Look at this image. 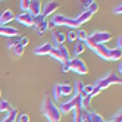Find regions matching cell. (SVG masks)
Returning <instances> with one entry per match:
<instances>
[{
    "mask_svg": "<svg viewBox=\"0 0 122 122\" xmlns=\"http://www.w3.org/2000/svg\"><path fill=\"white\" fill-rule=\"evenodd\" d=\"M90 47L97 56H100L104 60H119L122 56V51L118 49H109L106 44H85Z\"/></svg>",
    "mask_w": 122,
    "mask_h": 122,
    "instance_id": "cell-1",
    "label": "cell"
},
{
    "mask_svg": "<svg viewBox=\"0 0 122 122\" xmlns=\"http://www.w3.org/2000/svg\"><path fill=\"white\" fill-rule=\"evenodd\" d=\"M41 112H43V115L46 116V119L49 122H60V116H62V113H60L57 104L53 102V99L44 97L43 104H41Z\"/></svg>",
    "mask_w": 122,
    "mask_h": 122,
    "instance_id": "cell-2",
    "label": "cell"
},
{
    "mask_svg": "<svg viewBox=\"0 0 122 122\" xmlns=\"http://www.w3.org/2000/svg\"><path fill=\"white\" fill-rule=\"evenodd\" d=\"M112 38V34L109 31H94L85 40V44H106Z\"/></svg>",
    "mask_w": 122,
    "mask_h": 122,
    "instance_id": "cell-3",
    "label": "cell"
},
{
    "mask_svg": "<svg viewBox=\"0 0 122 122\" xmlns=\"http://www.w3.org/2000/svg\"><path fill=\"white\" fill-rule=\"evenodd\" d=\"M51 57H55L56 60H59L60 63H68L69 60H71V53H69V50L66 46H53L51 51L49 53Z\"/></svg>",
    "mask_w": 122,
    "mask_h": 122,
    "instance_id": "cell-4",
    "label": "cell"
},
{
    "mask_svg": "<svg viewBox=\"0 0 122 122\" xmlns=\"http://www.w3.org/2000/svg\"><path fill=\"white\" fill-rule=\"evenodd\" d=\"M82 97H84V96H74V97L69 99L68 102L60 103V106H57L60 113H69V112H72L76 107L82 109Z\"/></svg>",
    "mask_w": 122,
    "mask_h": 122,
    "instance_id": "cell-5",
    "label": "cell"
},
{
    "mask_svg": "<svg viewBox=\"0 0 122 122\" xmlns=\"http://www.w3.org/2000/svg\"><path fill=\"white\" fill-rule=\"evenodd\" d=\"M68 69L75 72V74H80V75L88 74V66H87V63L80 57H71V60L68 62Z\"/></svg>",
    "mask_w": 122,
    "mask_h": 122,
    "instance_id": "cell-6",
    "label": "cell"
},
{
    "mask_svg": "<svg viewBox=\"0 0 122 122\" xmlns=\"http://www.w3.org/2000/svg\"><path fill=\"white\" fill-rule=\"evenodd\" d=\"M121 76H118L116 74H112V72H109L106 76H103V78H100L99 81H96V84H94V87H97V88L102 91V90H104V88H107V87H110L112 84H121Z\"/></svg>",
    "mask_w": 122,
    "mask_h": 122,
    "instance_id": "cell-7",
    "label": "cell"
},
{
    "mask_svg": "<svg viewBox=\"0 0 122 122\" xmlns=\"http://www.w3.org/2000/svg\"><path fill=\"white\" fill-rule=\"evenodd\" d=\"M74 93L72 85L69 84H56L53 87V102H60L62 97H68Z\"/></svg>",
    "mask_w": 122,
    "mask_h": 122,
    "instance_id": "cell-8",
    "label": "cell"
},
{
    "mask_svg": "<svg viewBox=\"0 0 122 122\" xmlns=\"http://www.w3.org/2000/svg\"><path fill=\"white\" fill-rule=\"evenodd\" d=\"M51 24L55 27H69V28H78V24L75 21V18H69L66 15H53Z\"/></svg>",
    "mask_w": 122,
    "mask_h": 122,
    "instance_id": "cell-9",
    "label": "cell"
},
{
    "mask_svg": "<svg viewBox=\"0 0 122 122\" xmlns=\"http://www.w3.org/2000/svg\"><path fill=\"white\" fill-rule=\"evenodd\" d=\"M47 24H49L47 18H44V16L40 13V15H37V16H34L32 28H34V31H36L38 36H43V34L47 31Z\"/></svg>",
    "mask_w": 122,
    "mask_h": 122,
    "instance_id": "cell-10",
    "label": "cell"
},
{
    "mask_svg": "<svg viewBox=\"0 0 122 122\" xmlns=\"http://www.w3.org/2000/svg\"><path fill=\"white\" fill-rule=\"evenodd\" d=\"M15 19L18 21L19 24L25 25V27H32V24H34V16H32V15H30L28 12H22L21 15L15 16Z\"/></svg>",
    "mask_w": 122,
    "mask_h": 122,
    "instance_id": "cell-11",
    "label": "cell"
},
{
    "mask_svg": "<svg viewBox=\"0 0 122 122\" xmlns=\"http://www.w3.org/2000/svg\"><path fill=\"white\" fill-rule=\"evenodd\" d=\"M66 37H65V34L62 31H59V30H53L51 31V44L53 46H63V43H65Z\"/></svg>",
    "mask_w": 122,
    "mask_h": 122,
    "instance_id": "cell-12",
    "label": "cell"
},
{
    "mask_svg": "<svg viewBox=\"0 0 122 122\" xmlns=\"http://www.w3.org/2000/svg\"><path fill=\"white\" fill-rule=\"evenodd\" d=\"M57 9H59V3L57 2H49L44 7H41V15L44 16V18H47L49 15H53Z\"/></svg>",
    "mask_w": 122,
    "mask_h": 122,
    "instance_id": "cell-13",
    "label": "cell"
},
{
    "mask_svg": "<svg viewBox=\"0 0 122 122\" xmlns=\"http://www.w3.org/2000/svg\"><path fill=\"white\" fill-rule=\"evenodd\" d=\"M0 36L10 38V37H15V36H19V31L16 30V28H13V27H7V25H0Z\"/></svg>",
    "mask_w": 122,
    "mask_h": 122,
    "instance_id": "cell-14",
    "label": "cell"
},
{
    "mask_svg": "<svg viewBox=\"0 0 122 122\" xmlns=\"http://www.w3.org/2000/svg\"><path fill=\"white\" fill-rule=\"evenodd\" d=\"M51 49H53V44H51V43H43V44H40L38 47L34 49V53L37 56H44V55L50 53Z\"/></svg>",
    "mask_w": 122,
    "mask_h": 122,
    "instance_id": "cell-15",
    "label": "cell"
},
{
    "mask_svg": "<svg viewBox=\"0 0 122 122\" xmlns=\"http://www.w3.org/2000/svg\"><path fill=\"white\" fill-rule=\"evenodd\" d=\"M28 13L32 15V16L40 15V13H41V2H38V0H30Z\"/></svg>",
    "mask_w": 122,
    "mask_h": 122,
    "instance_id": "cell-16",
    "label": "cell"
},
{
    "mask_svg": "<svg viewBox=\"0 0 122 122\" xmlns=\"http://www.w3.org/2000/svg\"><path fill=\"white\" fill-rule=\"evenodd\" d=\"M91 18H93V13H91L90 10H82L80 15H76V16H75V21H76V24H78V27H81L82 24L88 22Z\"/></svg>",
    "mask_w": 122,
    "mask_h": 122,
    "instance_id": "cell-17",
    "label": "cell"
},
{
    "mask_svg": "<svg viewBox=\"0 0 122 122\" xmlns=\"http://www.w3.org/2000/svg\"><path fill=\"white\" fill-rule=\"evenodd\" d=\"M13 19H15V13L10 9H6V10H3L0 13V25H7Z\"/></svg>",
    "mask_w": 122,
    "mask_h": 122,
    "instance_id": "cell-18",
    "label": "cell"
},
{
    "mask_svg": "<svg viewBox=\"0 0 122 122\" xmlns=\"http://www.w3.org/2000/svg\"><path fill=\"white\" fill-rule=\"evenodd\" d=\"M85 115L87 112L81 107H76L72 110V122H84L85 121Z\"/></svg>",
    "mask_w": 122,
    "mask_h": 122,
    "instance_id": "cell-19",
    "label": "cell"
},
{
    "mask_svg": "<svg viewBox=\"0 0 122 122\" xmlns=\"http://www.w3.org/2000/svg\"><path fill=\"white\" fill-rule=\"evenodd\" d=\"M84 122H104V118L100 115V113H96V112L90 110V112H87Z\"/></svg>",
    "mask_w": 122,
    "mask_h": 122,
    "instance_id": "cell-20",
    "label": "cell"
},
{
    "mask_svg": "<svg viewBox=\"0 0 122 122\" xmlns=\"http://www.w3.org/2000/svg\"><path fill=\"white\" fill-rule=\"evenodd\" d=\"M85 49H87L85 43H82V41H75V46H74V50H72V56H74V57L80 56L81 53H84V51H85ZM72 56H71V57H72Z\"/></svg>",
    "mask_w": 122,
    "mask_h": 122,
    "instance_id": "cell-21",
    "label": "cell"
},
{
    "mask_svg": "<svg viewBox=\"0 0 122 122\" xmlns=\"http://www.w3.org/2000/svg\"><path fill=\"white\" fill-rule=\"evenodd\" d=\"M13 109H15V107H13L7 100L0 99V113H9V112H12Z\"/></svg>",
    "mask_w": 122,
    "mask_h": 122,
    "instance_id": "cell-22",
    "label": "cell"
},
{
    "mask_svg": "<svg viewBox=\"0 0 122 122\" xmlns=\"http://www.w3.org/2000/svg\"><path fill=\"white\" fill-rule=\"evenodd\" d=\"M84 82L82 81H76L74 85H72V90H74V96H84L82 91H84Z\"/></svg>",
    "mask_w": 122,
    "mask_h": 122,
    "instance_id": "cell-23",
    "label": "cell"
},
{
    "mask_svg": "<svg viewBox=\"0 0 122 122\" xmlns=\"http://www.w3.org/2000/svg\"><path fill=\"white\" fill-rule=\"evenodd\" d=\"M22 36H15V37H10V38H7V47H9L10 50L16 46H19V41H21Z\"/></svg>",
    "mask_w": 122,
    "mask_h": 122,
    "instance_id": "cell-24",
    "label": "cell"
},
{
    "mask_svg": "<svg viewBox=\"0 0 122 122\" xmlns=\"http://www.w3.org/2000/svg\"><path fill=\"white\" fill-rule=\"evenodd\" d=\"M16 116H18V109H13L12 112L7 113L6 118H5L2 122H15V121H16Z\"/></svg>",
    "mask_w": 122,
    "mask_h": 122,
    "instance_id": "cell-25",
    "label": "cell"
},
{
    "mask_svg": "<svg viewBox=\"0 0 122 122\" xmlns=\"http://www.w3.org/2000/svg\"><path fill=\"white\" fill-rule=\"evenodd\" d=\"M91 97L90 96H84L82 97V109L85 110V112H90V109H91Z\"/></svg>",
    "mask_w": 122,
    "mask_h": 122,
    "instance_id": "cell-26",
    "label": "cell"
},
{
    "mask_svg": "<svg viewBox=\"0 0 122 122\" xmlns=\"http://www.w3.org/2000/svg\"><path fill=\"white\" fill-rule=\"evenodd\" d=\"M87 37H88V34H87L85 30H78V31H76V41H82V43H85Z\"/></svg>",
    "mask_w": 122,
    "mask_h": 122,
    "instance_id": "cell-27",
    "label": "cell"
},
{
    "mask_svg": "<svg viewBox=\"0 0 122 122\" xmlns=\"http://www.w3.org/2000/svg\"><path fill=\"white\" fill-rule=\"evenodd\" d=\"M24 50H25V47H22V46H16V47L12 49V55H13L15 57H21V56L24 55Z\"/></svg>",
    "mask_w": 122,
    "mask_h": 122,
    "instance_id": "cell-28",
    "label": "cell"
},
{
    "mask_svg": "<svg viewBox=\"0 0 122 122\" xmlns=\"http://www.w3.org/2000/svg\"><path fill=\"white\" fill-rule=\"evenodd\" d=\"M65 37H66V40H68V41L75 43V41H76V31H74V30H72V31H69Z\"/></svg>",
    "mask_w": 122,
    "mask_h": 122,
    "instance_id": "cell-29",
    "label": "cell"
},
{
    "mask_svg": "<svg viewBox=\"0 0 122 122\" xmlns=\"http://www.w3.org/2000/svg\"><path fill=\"white\" fill-rule=\"evenodd\" d=\"M16 122H30V115L28 113H21L16 116Z\"/></svg>",
    "mask_w": 122,
    "mask_h": 122,
    "instance_id": "cell-30",
    "label": "cell"
},
{
    "mask_svg": "<svg viewBox=\"0 0 122 122\" xmlns=\"http://www.w3.org/2000/svg\"><path fill=\"white\" fill-rule=\"evenodd\" d=\"M19 5H21V9H22V12H28L30 0H21V2H19Z\"/></svg>",
    "mask_w": 122,
    "mask_h": 122,
    "instance_id": "cell-31",
    "label": "cell"
},
{
    "mask_svg": "<svg viewBox=\"0 0 122 122\" xmlns=\"http://www.w3.org/2000/svg\"><path fill=\"white\" fill-rule=\"evenodd\" d=\"M88 10H90L91 13H96V12H97V10H99V5H97V3H96V2H94V0H93V3L90 5V7H88Z\"/></svg>",
    "mask_w": 122,
    "mask_h": 122,
    "instance_id": "cell-32",
    "label": "cell"
},
{
    "mask_svg": "<svg viewBox=\"0 0 122 122\" xmlns=\"http://www.w3.org/2000/svg\"><path fill=\"white\" fill-rule=\"evenodd\" d=\"M121 119H122V112L119 110V112H116V115L113 116V118H112L110 121H112V122H122Z\"/></svg>",
    "mask_w": 122,
    "mask_h": 122,
    "instance_id": "cell-33",
    "label": "cell"
},
{
    "mask_svg": "<svg viewBox=\"0 0 122 122\" xmlns=\"http://www.w3.org/2000/svg\"><path fill=\"white\" fill-rule=\"evenodd\" d=\"M28 44H30V38H28V37H22V38H21V41H19V46L27 47Z\"/></svg>",
    "mask_w": 122,
    "mask_h": 122,
    "instance_id": "cell-34",
    "label": "cell"
},
{
    "mask_svg": "<svg viewBox=\"0 0 122 122\" xmlns=\"http://www.w3.org/2000/svg\"><path fill=\"white\" fill-rule=\"evenodd\" d=\"M91 3H93V0H85V2H81V5H82V7H84V10H88V7H90Z\"/></svg>",
    "mask_w": 122,
    "mask_h": 122,
    "instance_id": "cell-35",
    "label": "cell"
},
{
    "mask_svg": "<svg viewBox=\"0 0 122 122\" xmlns=\"http://www.w3.org/2000/svg\"><path fill=\"white\" fill-rule=\"evenodd\" d=\"M99 93H100V90L97 88V87H94V88H93V91L90 93V97H91V99H93V97H96V96H97Z\"/></svg>",
    "mask_w": 122,
    "mask_h": 122,
    "instance_id": "cell-36",
    "label": "cell"
},
{
    "mask_svg": "<svg viewBox=\"0 0 122 122\" xmlns=\"http://www.w3.org/2000/svg\"><path fill=\"white\" fill-rule=\"evenodd\" d=\"M116 49H118V50L122 49V37H121V36L118 37V41H116Z\"/></svg>",
    "mask_w": 122,
    "mask_h": 122,
    "instance_id": "cell-37",
    "label": "cell"
},
{
    "mask_svg": "<svg viewBox=\"0 0 122 122\" xmlns=\"http://www.w3.org/2000/svg\"><path fill=\"white\" fill-rule=\"evenodd\" d=\"M113 12H115V13H121V12H122V5L119 3L118 6H115V9H113Z\"/></svg>",
    "mask_w": 122,
    "mask_h": 122,
    "instance_id": "cell-38",
    "label": "cell"
},
{
    "mask_svg": "<svg viewBox=\"0 0 122 122\" xmlns=\"http://www.w3.org/2000/svg\"><path fill=\"white\" fill-rule=\"evenodd\" d=\"M69 69H68V63H63L62 65V72H68Z\"/></svg>",
    "mask_w": 122,
    "mask_h": 122,
    "instance_id": "cell-39",
    "label": "cell"
},
{
    "mask_svg": "<svg viewBox=\"0 0 122 122\" xmlns=\"http://www.w3.org/2000/svg\"><path fill=\"white\" fill-rule=\"evenodd\" d=\"M0 99H2V90H0Z\"/></svg>",
    "mask_w": 122,
    "mask_h": 122,
    "instance_id": "cell-40",
    "label": "cell"
},
{
    "mask_svg": "<svg viewBox=\"0 0 122 122\" xmlns=\"http://www.w3.org/2000/svg\"><path fill=\"white\" fill-rule=\"evenodd\" d=\"M104 122H106V121H104ZM107 122H112V121H107Z\"/></svg>",
    "mask_w": 122,
    "mask_h": 122,
    "instance_id": "cell-41",
    "label": "cell"
}]
</instances>
